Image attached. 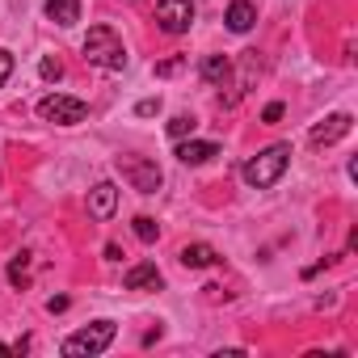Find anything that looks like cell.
I'll list each match as a JSON object with an SVG mask.
<instances>
[{"instance_id": "1", "label": "cell", "mask_w": 358, "mask_h": 358, "mask_svg": "<svg viewBox=\"0 0 358 358\" xmlns=\"http://www.w3.org/2000/svg\"><path fill=\"white\" fill-rule=\"evenodd\" d=\"M287 164H291V143H274V148L257 152V156L245 164V182H249L253 190H266V186H274L278 177L287 173Z\"/></svg>"}, {"instance_id": "2", "label": "cell", "mask_w": 358, "mask_h": 358, "mask_svg": "<svg viewBox=\"0 0 358 358\" xmlns=\"http://www.w3.org/2000/svg\"><path fill=\"white\" fill-rule=\"evenodd\" d=\"M85 59L106 68V72H118L127 64V51H122V38L110 30V26H93L89 38H85Z\"/></svg>"}, {"instance_id": "3", "label": "cell", "mask_w": 358, "mask_h": 358, "mask_svg": "<svg viewBox=\"0 0 358 358\" xmlns=\"http://www.w3.org/2000/svg\"><path fill=\"white\" fill-rule=\"evenodd\" d=\"M110 341H114V320H97V324L72 333V337L64 341V354H68V358H93V354H101Z\"/></svg>"}, {"instance_id": "4", "label": "cell", "mask_w": 358, "mask_h": 358, "mask_svg": "<svg viewBox=\"0 0 358 358\" xmlns=\"http://www.w3.org/2000/svg\"><path fill=\"white\" fill-rule=\"evenodd\" d=\"M118 173L131 182V190H139V194H156L160 190V169H156V160H148V156H118Z\"/></svg>"}, {"instance_id": "5", "label": "cell", "mask_w": 358, "mask_h": 358, "mask_svg": "<svg viewBox=\"0 0 358 358\" xmlns=\"http://www.w3.org/2000/svg\"><path fill=\"white\" fill-rule=\"evenodd\" d=\"M38 114H43L47 122H59V127H76V122H85L89 106H85L80 97H64V93H51V97H43V101H38Z\"/></svg>"}, {"instance_id": "6", "label": "cell", "mask_w": 358, "mask_h": 358, "mask_svg": "<svg viewBox=\"0 0 358 358\" xmlns=\"http://www.w3.org/2000/svg\"><path fill=\"white\" fill-rule=\"evenodd\" d=\"M156 22L164 34H186L194 26V5L190 0H160L156 5Z\"/></svg>"}, {"instance_id": "7", "label": "cell", "mask_w": 358, "mask_h": 358, "mask_svg": "<svg viewBox=\"0 0 358 358\" xmlns=\"http://www.w3.org/2000/svg\"><path fill=\"white\" fill-rule=\"evenodd\" d=\"M350 127H354V118H350V114H329L324 122H316V127H312V143H316V148H329V143L345 139V135H350Z\"/></svg>"}, {"instance_id": "8", "label": "cell", "mask_w": 358, "mask_h": 358, "mask_svg": "<svg viewBox=\"0 0 358 358\" xmlns=\"http://www.w3.org/2000/svg\"><path fill=\"white\" fill-rule=\"evenodd\" d=\"M114 207H118V190H114V182H101V186L89 190V215H93V220H110Z\"/></svg>"}, {"instance_id": "9", "label": "cell", "mask_w": 358, "mask_h": 358, "mask_svg": "<svg viewBox=\"0 0 358 358\" xmlns=\"http://www.w3.org/2000/svg\"><path fill=\"white\" fill-rule=\"evenodd\" d=\"M122 282H127V291H160V282H164V278H160V270H156L152 262H139V266H131V270H127V278H122Z\"/></svg>"}, {"instance_id": "10", "label": "cell", "mask_w": 358, "mask_h": 358, "mask_svg": "<svg viewBox=\"0 0 358 358\" xmlns=\"http://www.w3.org/2000/svg\"><path fill=\"white\" fill-rule=\"evenodd\" d=\"M224 22H228V30H232V34H249V30H253V22H257V9L249 5V0H232Z\"/></svg>"}, {"instance_id": "11", "label": "cell", "mask_w": 358, "mask_h": 358, "mask_svg": "<svg viewBox=\"0 0 358 358\" xmlns=\"http://www.w3.org/2000/svg\"><path fill=\"white\" fill-rule=\"evenodd\" d=\"M211 156H220V148L207 143V139H186L182 148H177V160H182V164H207Z\"/></svg>"}, {"instance_id": "12", "label": "cell", "mask_w": 358, "mask_h": 358, "mask_svg": "<svg viewBox=\"0 0 358 358\" xmlns=\"http://www.w3.org/2000/svg\"><path fill=\"white\" fill-rule=\"evenodd\" d=\"M47 17L55 26H76L80 22V0H47Z\"/></svg>"}, {"instance_id": "13", "label": "cell", "mask_w": 358, "mask_h": 358, "mask_svg": "<svg viewBox=\"0 0 358 358\" xmlns=\"http://www.w3.org/2000/svg\"><path fill=\"white\" fill-rule=\"evenodd\" d=\"M220 262V253L211 249V245H186L182 249V266L186 270H207V266H215Z\"/></svg>"}, {"instance_id": "14", "label": "cell", "mask_w": 358, "mask_h": 358, "mask_svg": "<svg viewBox=\"0 0 358 358\" xmlns=\"http://www.w3.org/2000/svg\"><path fill=\"white\" fill-rule=\"evenodd\" d=\"M228 76H232V64H228L224 55H207V59H203V80H207V85H224Z\"/></svg>"}, {"instance_id": "15", "label": "cell", "mask_w": 358, "mask_h": 358, "mask_svg": "<svg viewBox=\"0 0 358 358\" xmlns=\"http://www.w3.org/2000/svg\"><path fill=\"white\" fill-rule=\"evenodd\" d=\"M194 127H199L194 114H177V118L169 122V135H173V139H186V135H194Z\"/></svg>"}, {"instance_id": "16", "label": "cell", "mask_w": 358, "mask_h": 358, "mask_svg": "<svg viewBox=\"0 0 358 358\" xmlns=\"http://www.w3.org/2000/svg\"><path fill=\"white\" fill-rule=\"evenodd\" d=\"M9 282H13V287H26V282H30V253L13 257V266H9Z\"/></svg>"}, {"instance_id": "17", "label": "cell", "mask_w": 358, "mask_h": 358, "mask_svg": "<svg viewBox=\"0 0 358 358\" xmlns=\"http://www.w3.org/2000/svg\"><path fill=\"white\" fill-rule=\"evenodd\" d=\"M135 236H139L143 245H152V241L160 236V228H156V220H148V215H139V220H135Z\"/></svg>"}, {"instance_id": "18", "label": "cell", "mask_w": 358, "mask_h": 358, "mask_svg": "<svg viewBox=\"0 0 358 358\" xmlns=\"http://www.w3.org/2000/svg\"><path fill=\"white\" fill-rule=\"evenodd\" d=\"M186 68V55H173V59H164V64H156V76H177Z\"/></svg>"}, {"instance_id": "19", "label": "cell", "mask_w": 358, "mask_h": 358, "mask_svg": "<svg viewBox=\"0 0 358 358\" xmlns=\"http://www.w3.org/2000/svg\"><path fill=\"white\" fill-rule=\"evenodd\" d=\"M38 72H43V80H59V76H64V64H59V59H43Z\"/></svg>"}, {"instance_id": "20", "label": "cell", "mask_w": 358, "mask_h": 358, "mask_svg": "<svg viewBox=\"0 0 358 358\" xmlns=\"http://www.w3.org/2000/svg\"><path fill=\"white\" fill-rule=\"evenodd\" d=\"M9 76H13V55H9L5 47H0V85H5Z\"/></svg>"}, {"instance_id": "21", "label": "cell", "mask_w": 358, "mask_h": 358, "mask_svg": "<svg viewBox=\"0 0 358 358\" xmlns=\"http://www.w3.org/2000/svg\"><path fill=\"white\" fill-rule=\"evenodd\" d=\"M156 110H160V97H148V101H139V106H135V114H139V118H152Z\"/></svg>"}, {"instance_id": "22", "label": "cell", "mask_w": 358, "mask_h": 358, "mask_svg": "<svg viewBox=\"0 0 358 358\" xmlns=\"http://www.w3.org/2000/svg\"><path fill=\"white\" fill-rule=\"evenodd\" d=\"M262 118H266V122H278V118H282V101H270V106H266V114H262Z\"/></svg>"}, {"instance_id": "23", "label": "cell", "mask_w": 358, "mask_h": 358, "mask_svg": "<svg viewBox=\"0 0 358 358\" xmlns=\"http://www.w3.org/2000/svg\"><path fill=\"white\" fill-rule=\"evenodd\" d=\"M68 308V295H55V299H47V312L55 316V312H64Z\"/></svg>"}]
</instances>
